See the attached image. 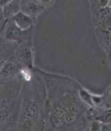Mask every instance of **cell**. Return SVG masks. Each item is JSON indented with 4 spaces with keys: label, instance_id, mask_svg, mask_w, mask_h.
I'll return each mask as SVG.
<instances>
[{
    "label": "cell",
    "instance_id": "obj_1",
    "mask_svg": "<svg viewBox=\"0 0 111 131\" xmlns=\"http://www.w3.org/2000/svg\"><path fill=\"white\" fill-rule=\"evenodd\" d=\"M38 114V107L34 100H29L23 108L18 123L19 129L21 131L31 130L34 126Z\"/></svg>",
    "mask_w": 111,
    "mask_h": 131
},
{
    "label": "cell",
    "instance_id": "obj_2",
    "mask_svg": "<svg viewBox=\"0 0 111 131\" xmlns=\"http://www.w3.org/2000/svg\"><path fill=\"white\" fill-rule=\"evenodd\" d=\"M43 3L40 2H20V9L22 13L26 14L27 16L33 17L39 14L43 8Z\"/></svg>",
    "mask_w": 111,
    "mask_h": 131
},
{
    "label": "cell",
    "instance_id": "obj_3",
    "mask_svg": "<svg viewBox=\"0 0 111 131\" xmlns=\"http://www.w3.org/2000/svg\"><path fill=\"white\" fill-rule=\"evenodd\" d=\"M13 19L16 26L22 31L29 29L33 24V18L22 12H19L13 16Z\"/></svg>",
    "mask_w": 111,
    "mask_h": 131
},
{
    "label": "cell",
    "instance_id": "obj_4",
    "mask_svg": "<svg viewBox=\"0 0 111 131\" xmlns=\"http://www.w3.org/2000/svg\"><path fill=\"white\" fill-rule=\"evenodd\" d=\"M22 30L20 29L16 24L9 23L6 26L4 37L8 41H18L22 36Z\"/></svg>",
    "mask_w": 111,
    "mask_h": 131
},
{
    "label": "cell",
    "instance_id": "obj_5",
    "mask_svg": "<svg viewBox=\"0 0 111 131\" xmlns=\"http://www.w3.org/2000/svg\"><path fill=\"white\" fill-rule=\"evenodd\" d=\"M3 16L5 19L9 18L15 16L20 12V2L12 1L7 2V3L3 6Z\"/></svg>",
    "mask_w": 111,
    "mask_h": 131
},
{
    "label": "cell",
    "instance_id": "obj_6",
    "mask_svg": "<svg viewBox=\"0 0 111 131\" xmlns=\"http://www.w3.org/2000/svg\"><path fill=\"white\" fill-rule=\"evenodd\" d=\"M79 115L78 108L74 105H70L64 110V123L67 125H71L77 120Z\"/></svg>",
    "mask_w": 111,
    "mask_h": 131
},
{
    "label": "cell",
    "instance_id": "obj_7",
    "mask_svg": "<svg viewBox=\"0 0 111 131\" xmlns=\"http://www.w3.org/2000/svg\"><path fill=\"white\" fill-rule=\"evenodd\" d=\"M52 123L55 127H60L64 123V110L61 107H56L52 113Z\"/></svg>",
    "mask_w": 111,
    "mask_h": 131
},
{
    "label": "cell",
    "instance_id": "obj_8",
    "mask_svg": "<svg viewBox=\"0 0 111 131\" xmlns=\"http://www.w3.org/2000/svg\"><path fill=\"white\" fill-rule=\"evenodd\" d=\"M20 58L22 60L29 61L31 58V52H30L29 48L27 47H24V48H22L20 53Z\"/></svg>",
    "mask_w": 111,
    "mask_h": 131
},
{
    "label": "cell",
    "instance_id": "obj_9",
    "mask_svg": "<svg viewBox=\"0 0 111 131\" xmlns=\"http://www.w3.org/2000/svg\"><path fill=\"white\" fill-rule=\"evenodd\" d=\"M8 114V108L5 102H0V119L4 118Z\"/></svg>",
    "mask_w": 111,
    "mask_h": 131
},
{
    "label": "cell",
    "instance_id": "obj_10",
    "mask_svg": "<svg viewBox=\"0 0 111 131\" xmlns=\"http://www.w3.org/2000/svg\"><path fill=\"white\" fill-rule=\"evenodd\" d=\"M102 124L101 121H95L92 123L91 126H90V131H101V127H102Z\"/></svg>",
    "mask_w": 111,
    "mask_h": 131
},
{
    "label": "cell",
    "instance_id": "obj_11",
    "mask_svg": "<svg viewBox=\"0 0 111 131\" xmlns=\"http://www.w3.org/2000/svg\"><path fill=\"white\" fill-rule=\"evenodd\" d=\"M101 131H111L110 125L109 123H103L102 124Z\"/></svg>",
    "mask_w": 111,
    "mask_h": 131
},
{
    "label": "cell",
    "instance_id": "obj_12",
    "mask_svg": "<svg viewBox=\"0 0 111 131\" xmlns=\"http://www.w3.org/2000/svg\"><path fill=\"white\" fill-rule=\"evenodd\" d=\"M4 20H5V18H4L3 15L0 14V29H1V27L3 25V24L4 23Z\"/></svg>",
    "mask_w": 111,
    "mask_h": 131
},
{
    "label": "cell",
    "instance_id": "obj_13",
    "mask_svg": "<svg viewBox=\"0 0 111 131\" xmlns=\"http://www.w3.org/2000/svg\"><path fill=\"white\" fill-rule=\"evenodd\" d=\"M3 58V51L2 48H0V61L2 60V59Z\"/></svg>",
    "mask_w": 111,
    "mask_h": 131
},
{
    "label": "cell",
    "instance_id": "obj_14",
    "mask_svg": "<svg viewBox=\"0 0 111 131\" xmlns=\"http://www.w3.org/2000/svg\"><path fill=\"white\" fill-rule=\"evenodd\" d=\"M3 65H4V62H3V61H0V71L2 69Z\"/></svg>",
    "mask_w": 111,
    "mask_h": 131
}]
</instances>
